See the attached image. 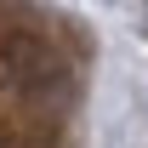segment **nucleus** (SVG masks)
I'll list each match as a JSON object with an SVG mask.
<instances>
[{"label":"nucleus","mask_w":148,"mask_h":148,"mask_svg":"<svg viewBox=\"0 0 148 148\" xmlns=\"http://www.w3.org/2000/svg\"><path fill=\"white\" fill-rule=\"evenodd\" d=\"M80 57L69 23L34 0H0V148H63Z\"/></svg>","instance_id":"f257e3e1"}]
</instances>
